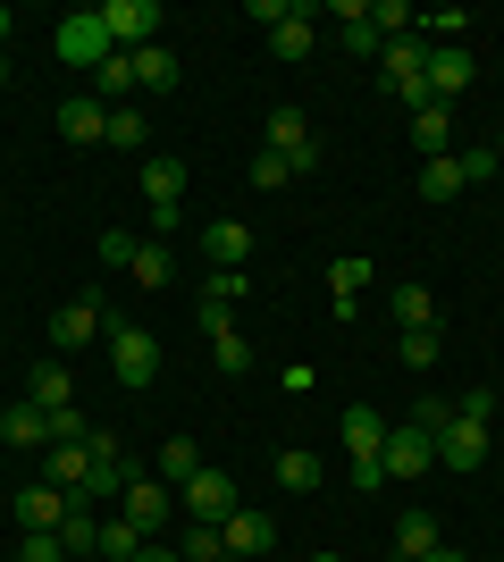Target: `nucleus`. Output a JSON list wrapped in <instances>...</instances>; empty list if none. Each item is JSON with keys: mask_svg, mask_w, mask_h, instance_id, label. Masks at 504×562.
Listing matches in <instances>:
<instances>
[{"mask_svg": "<svg viewBox=\"0 0 504 562\" xmlns=\"http://www.w3.org/2000/svg\"><path fill=\"white\" fill-rule=\"evenodd\" d=\"M110 336V370H119V386H152L160 378V336L135 328V319H119V328H101Z\"/></svg>", "mask_w": 504, "mask_h": 562, "instance_id": "1", "label": "nucleus"}, {"mask_svg": "<svg viewBox=\"0 0 504 562\" xmlns=\"http://www.w3.org/2000/svg\"><path fill=\"white\" fill-rule=\"evenodd\" d=\"M101 25H110V50H152L160 43V0H101Z\"/></svg>", "mask_w": 504, "mask_h": 562, "instance_id": "2", "label": "nucleus"}, {"mask_svg": "<svg viewBox=\"0 0 504 562\" xmlns=\"http://www.w3.org/2000/svg\"><path fill=\"white\" fill-rule=\"evenodd\" d=\"M51 50L68 59V68L93 76L101 59H110V25H101V9H76V18H59V34H51Z\"/></svg>", "mask_w": 504, "mask_h": 562, "instance_id": "3", "label": "nucleus"}, {"mask_svg": "<svg viewBox=\"0 0 504 562\" xmlns=\"http://www.w3.org/2000/svg\"><path fill=\"white\" fill-rule=\"evenodd\" d=\"M261 151H278L294 177H303V168H320V135H312V117L294 110V101H278V110H269V143H261Z\"/></svg>", "mask_w": 504, "mask_h": 562, "instance_id": "4", "label": "nucleus"}, {"mask_svg": "<svg viewBox=\"0 0 504 562\" xmlns=\"http://www.w3.org/2000/svg\"><path fill=\"white\" fill-rule=\"evenodd\" d=\"M429 437H437V470H455V479H471L488 462V428L462 420V412H446V428H429Z\"/></svg>", "mask_w": 504, "mask_h": 562, "instance_id": "5", "label": "nucleus"}, {"mask_svg": "<svg viewBox=\"0 0 504 562\" xmlns=\"http://www.w3.org/2000/svg\"><path fill=\"white\" fill-rule=\"evenodd\" d=\"M379 462H387V479H429V470H437V437L421 420H404V428H387Z\"/></svg>", "mask_w": 504, "mask_h": 562, "instance_id": "6", "label": "nucleus"}, {"mask_svg": "<svg viewBox=\"0 0 504 562\" xmlns=\"http://www.w3.org/2000/svg\"><path fill=\"white\" fill-rule=\"evenodd\" d=\"M119 513L135 520V529H144V538H160V529H168V513H177V487H168L160 470H144V479H135V487L119 495Z\"/></svg>", "mask_w": 504, "mask_h": 562, "instance_id": "7", "label": "nucleus"}, {"mask_svg": "<svg viewBox=\"0 0 504 562\" xmlns=\"http://www.w3.org/2000/svg\"><path fill=\"white\" fill-rule=\"evenodd\" d=\"M177 504H186L193 520H227V513L244 504V495H236V479H227V470H211V462H202V470L186 479V487H177Z\"/></svg>", "mask_w": 504, "mask_h": 562, "instance_id": "8", "label": "nucleus"}, {"mask_svg": "<svg viewBox=\"0 0 504 562\" xmlns=\"http://www.w3.org/2000/svg\"><path fill=\"white\" fill-rule=\"evenodd\" d=\"M68 504H76V495H68V487H51V479H43V487H18V495H9V513H18L25 538H34V529H51V538H59Z\"/></svg>", "mask_w": 504, "mask_h": 562, "instance_id": "9", "label": "nucleus"}, {"mask_svg": "<svg viewBox=\"0 0 504 562\" xmlns=\"http://www.w3.org/2000/svg\"><path fill=\"white\" fill-rule=\"evenodd\" d=\"M101 336V303L93 294H68V303L51 311V352H85Z\"/></svg>", "mask_w": 504, "mask_h": 562, "instance_id": "10", "label": "nucleus"}, {"mask_svg": "<svg viewBox=\"0 0 504 562\" xmlns=\"http://www.w3.org/2000/svg\"><path fill=\"white\" fill-rule=\"evenodd\" d=\"M462 85H471V50H462V43H429V101H437V110H455Z\"/></svg>", "mask_w": 504, "mask_h": 562, "instance_id": "11", "label": "nucleus"}, {"mask_svg": "<svg viewBox=\"0 0 504 562\" xmlns=\"http://www.w3.org/2000/svg\"><path fill=\"white\" fill-rule=\"evenodd\" d=\"M219 538H227V554H236V562H261L269 546H278V529H269V513H244V504H236V513L219 520Z\"/></svg>", "mask_w": 504, "mask_h": 562, "instance_id": "12", "label": "nucleus"}, {"mask_svg": "<svg viewBox=\"0 0 504 562\" xmlns=\"http://www.w3.org/2000/svg\"><path fill=\"white\" fill-rule=\"evenodd\" d=\"M336 437H345V453H354V462H379V453H387V420L370 412V403H354V412L336 420Z\"/></svg>", "mask_w": 504, "mask_h": 562, "instance_id": "13", "label": "nucleus"}, {"mask_svg": "<svg viewBox=\"0 0 504 562\" xmlns=\"http://www.w3.org/2000/svg\"><path fill=\"white\" fill-rule=\"evenodd\" d=\"M202 252H211V269H244V260H253V227H244V218H211V227H202Z\"/></svg>", "mask_w": 504, "mask_h": 562, "instance_id": "14", "label": "nucleus"}, {"mask_svg": "<svg viewBox=\"0 0 504 562\" xmlns=\"http://www.w3.org/2000/svg\"><path fill=\"white\" fill-rule=\"evenodd\" d=\"M59 135H68V143H101V135H110V110H101L93 93H68V101H59Z\"/></svg>", "mask_w": 504, "mask_h": 562, "instance_id": "15", "label": "nucleus"}, {"mask_svg": "<svg viewBox=\"0 0 504 562\" xmlns=\"http://www.w3.org/2000/svg\"><path fill=\"white\" fill-rule=\"evenodd\" d=\"M85 93H93L101 110H119V93H144V85H135V50H110V59L93 68V85H85Z\"/></svg>", "mask_w": 504, "mask_h": 562, "instance_id": "16", "label": "nucleus"}, {"mask_svg": "<svg viewBox=\"0 0 504 562\" xmlns=\"http://www.w3.org/2000/svg\"><path fill=\"white\" fill-rule=\"evenodd\" d=\"M412 151H421V160H446V151H455V110H412Z\"/></svg>", "mask_w": 504, "mask_h": 562, "instance_id": "17", "label": "nucleus"}, {"mask_svg": "<svg viewBox=\"0 0 504 562\" xmlns=\"http://www.w3.org/2000/svg\"><path fill=\"white\" fill-rule=\"evenodd\" d=\"M25 403H43V412H68V403H76L68 361H34V378H25Z\"/></svg>", "mask_w": 504, "mask_h": 562, "instance_id": "18", "label": "nucleus"}, {"mask_svg": "<svg viewBox=\"0 0 504 562\" xmlns=\"http://www.w3.org/2000/svg\"><path fill=\"white\" fill-rule=\"evenodd\" d=\"M0 446H51V412L43 403H9L0 412Z\"/></svg>", "mask_w": 504, "mask_h": 562, "instance_id": "19", "label": "nucleus"}, {"mask_svg": "<svg viewBox=\"0 0 504 562\" xmlns=\"http://www.w3.org/2000/svg\"><path fill=\"white\" fill-rule=\"evenodd\" d=\"M437 513H421V504H412L404 520H395V562H421V554H437Z\"/></svg>", "mask_w": 504, "mask_h": 562, "instance_id": "20", "label": "nucleus"}, {"mask_svg": "<svg viewBox=\"0 0 504 562\" xmlns=\"http://www.w3.org/2000/svg\"><path fill=\"white\" fill-rule=\"evenodd\" d=\"M312 9H303V0H294V9H287V18H278V25H269V50H278V59H312Z\"/></svg>", "mask_w": 504, "mask_h": 562, "instance_id": "21", "label": "nucleus"}, {"mask_svg": "<svg viewBox=\"0 0 504 562\" xmlns=\"http://www.w3.org/2000/svg\"><path fill=\"white\" fill-rule=\"evenodd\" d=\"M144 202L152 211H177L186 202V160H144Z\"/></svg>", "mask_w": 504, "mask_h": 562, "instance_id": "22", "label": "nucleus"}, {"mask_svg": "<svg viewBox=\"0 0 504 562\" xmlns=\"http://www.w3.org/2000/svg\"><path fill=\"white\" fill-rule=\"evenodd\" d=\"M126 278H135V285H168V278H177V252H168L160 235H144V244H135V260H126Z\"/></svg>", "mask_w": 504, "mask_h": 562, "instance_id": "23", "label": "nucleus"}, {"mask_svg": "<svg viewBox=\"0 0 504 562\" xmlns=\"http://www.w3.org/2000/svg\"><path fill=\"white\" fill-rule=\"evenodd\" d=\"M51 487L85 495V487H93V453H85V446H51Z\"/></svg>", "mask_w": 504, "mask_h": 562, "instance_id": "24", "label": "nucleus"}, {"mask_svg": "<svg viewBox=\"0 0 504 562\" xmlns=\"http://www.w3.org/2000/svg\"><path fill=\"white\" fill-rule=\"evenodd\" d=\"M144 529H135V520H126V513H110V520H101V562H135V554H144Z\"/></svg>", "mask_w": 504, "mask_h": 562, "instance_id": "25", "label": "nucleus"}, {"mask_svg": "<svg viewBox=\"0 0 504 562\" xmlns=\"http://www.w3.org/2000/svg\"><path fill=\"white\" fill-rule=\"evenodd\" d=\"M455 193H471L455 151H446V160H421V202H455Z\"/></svg>", "mask_w": 504, "mask_h": 562, "instance_id": "26", "label": "nucleus"}, {"mask_svg": "<svg viewBox=\"0 0 504 562\" xmlns=\"http://www.w3.org/2000/svg\"><path fill=\"white\" fill-rule=\"evenodd\" d=\"M135 85H144V93H168V85H177V50H168V43L135 50Z\"/></svg>", "mask_w": 504, "mask_h": 562, "instance_id": "27", "label": "nucleus"}, {"mask_svg": "<svg viewBox=\"0 0 504 562\" xmlns=\"http://www.w3.org/2000/svg\"><path fill=\"white\" fill-rule=\"evenodd\" d=\"M59 546H68V554H101V520H93V504H68V520H59Z\"/></svg>", "mask_w": 504, "mask_h": 562, "instance_id": "28", "label": "nucleus"}, {"mask_svg": "<svg viewBox=\"0 0 504 562\" xmlns=\"http://www.w3.org/2000/svg\"><path fill=\"white\" fill-rule=\"evenodd\" d=\"M387 303H395V319H404V328H437V294H429V285H395Z\"/></svg>", "mask_w": 504, "mask_h": 562, "instance_id": "29", "label": "nucleus"}, {"mask_svg": "<svg viewBox=\"0 0 504 562\" xmlns=\"http://www.w3.org/2000/svg\"><path fill=\"white\" fill-rule=\"evenodd\" d=\"M101 143H110V151H144V143H152L144 110H126V101H119V110H110V135H101Z\"/></svg>", "mask_w": 504, "mask_h": 562, "instance_id": "30", "label": "nucleus"}, {"mask_svg": "<svg viewBox=\"0 0 504 562\" xmlns=\"http://www.w3.org/2000/svg\"><path fill=\"white\" fill-rule=\"evenodd\" d=\"M278 487H294V495H312V487H320V453L287 446V453H278Z\"/></svg>", "mask_w": 504, "mask_h": 562, "instance_id": "31", "label": "nucleus"}, {"mask_svg": "<svg viewBox=\"0 0 504 562\" xmlns=\"http://www.w3.org/2000/svg\"><path fill=\"white\" fill-rule=\"evenodd\" d=\"M193 470H202V446H193V437H168V446H160V479H168V487H186Z\"/></svg>", "mask_w": 504, "mask_h": 562, "instance_id": "32", "label": "nucleus"}, {"mask_svg": "<svg viewBox=\"0 0 504 562\" xmlns=\"http://www.w3.org/2000/svg\"><path fill=\"white\" fill-rule=\"evenodd\" d=\"M328 285H336V311H354V294L370 285V260H361V252H345V260L328 269Z\"/></svg>", "mask_w": 504, "mask_h": 562, "instance_id": "33", "label": "nucleus"}, {"mask_svg": "<svg viewBox=\"0 0 504 562\" xmlns=\"http://www.w3.org/2000/svg\"><path fill=\"white\" fill-rule=\"evenodd\" d=\"M177 554H186V562H227V538H219V520H193Z\"/></svg>", "mask_w": 504, "mask_h": 562, "instance_id": "34", "label": "nucleus"}, {"mask_svg": "<svg viewBox=\"0 0 504 562\" xmlns=\"http://www.w3.org/2000/svg\"><path fill=\"white\" fill-rule=\"evenodd\" d=\"M211 352H219V370H227V378L253 370V336H244V328H219V336H211Z\"/></svg>", "mask_w": 504, "mask_h": 562, "instance_id": "35", "label": "nucleus"}, {"mask_svg": "<svg viewBox=\"0 0 504 562\" xmlns=\"http://www.w3.org/2000/svg\"><path fill=\"white\" fill-rule=\"evenodd\" d=\"M244 294H253V285H244V269H211V278H202V303H227V311H236Z\"/></svg>", "mask_w": 504, "mask_h": 562, "instance_id": "36", "label": "nucleus"}, {"mask_svg": "<svg viewBox=\"0 0 504 562\" xmlns=\"http://www.w3.org/2000/svg\"><path fill=\"white\" fill-rule=\"evenodd\" d=\"M85 453H93V470H110V462H126V437H119V428H93Z\"/></svg>", "mask_w": 504, "mask_h": 562, "instance_id": "37", "label": "nucleus"}, {"mask_svg": "<svg viewBox=\"0 0 504 562\" xmlns=\"http://www.w3.org/2000/svg\"><path fill=\"white\" fill-rule=\"evenodd\" d=\"M395 352H404L412 370H429V361H437V328H404V345H395Z\"/></svg>", "mask_w": 504, "mask_h": 562, "instance_id": "38", "label": "nucleus"}, {"mask_svg": "<svg viewBox=\"0 0 504 562\" xmlns=\"http://www.w3.org/2000/svg\"><path fill=\"white\" fill-rule=\"evenodd\" d=\"M287 177H294V168L278 160V151H253V186H261V193H278V186H287Z\"/></svg>", "mask_w": 504, "mask_h": 562, "instance_id": "39", "label": "nucleus"}, {"mask_svg": "<svg viewBox=\"0 0 504 562\" xmlns=\"http://www.w3.org/2000/svg\"><path fill=\"white\" fill-rule=\"evenodd\" d=\"M18 562H68V546L51 538V529H34V538H25V546H18Z\"/></svg>", "mask_w": 504, "mask_h": 562, "instance_id": "40", "label": "nucleus"}, {"mask_svg": "<svg viewBox=\"0 0 504 562\" xmlns=\"http://www.w3.org/2000/svg\"><path fill=\"white\" fill-rule=\"evenodd\" d=\"M455 160H462V186H488V177H504L496 151H455Z\"/></svg>", "mask_w": 504, "mask_h": 562, "instance_id": "41", "label": "nucleus"}, {"mask_svg": "<svg viewBox=\"0 0 504 562\" xmlns=\"http://www.w3.org/2000/svg\"><path fill=\"white\" fill-rule=\"evenodd\" d=\"M135 244H144V235H126V227H110V235H101V260H110V269H126V260H135Z\"/></svg>", "mask_w": 504, "mask_h": 562, "instance_id": "42", "label": "nucleus"}, {"mask_svg": "<svg viewBox=\"0 0 504 562\" xmlns=\"http://www.w3.org/2000/svg\"><path fill=\"white\" fill-rule=\"evenodd\" d=\"M455 412H462V420H480V428H488V420H496V395H488V386H471V395H462Z\"/></svg>", "mask_w": 504, "mask_h": 562, "instance_id": "43", "label": "nucleus"}, {"mask_svg": "<svg viewBox=\"0 0 504 562\" xmlns=\"http://www.w3.org/2000/svg\"><path fill=\"white\" fill-rule=\"evenodd\" d=\"M135 562H186V554H177V546H160V538H152V546H144V554H135Z\"/></svg>", "mask_w": 504, "mask_h": 562, "instance_id": "44", "label": "nucleus"}, {"mask_svg": "<svg viewBox=\"0 0 504 562\" xmlns=\"http://www.w3.org/2000/svg\"><path fill=\"white\" fill-rule=\"evenodd\" d=\"M421 562H471V554H462V546H437V554H421Z\"/></svg>", "mask_w": 504, "mask_h": 562, "instance_id": "45", "label": "nucleus"}, {"mask_svg": "<svg viewBox=\"0 0 504 562\" xmlns=\"http://www.w3.org/2000/svg\"><path fill=\"white\" fill-rule=\"evenodd\" d=\"M9 34H18V18H9V0H0V43H9Z\"/></svg>", "mask_w": 504, "mask_h": 562, "instance_id": "46", "label": "nucleus"}, {"mask_svg": "<svg viewBox=\"0 0 504 562\" xmlns=\"http://www.w3.org/2000/svg\"><path fill=\"white\" fill-rule=\"evenodd\" d=\"M312 562H345V554H312Z\"/></svg>", "mask_w": 504, "mask_h": 562, "instance_id": "47", "label": "nucleus"}, {"mask_svg": "<svg viewBox=\"0 0 504 562\" xmlns=\"http://www.w3.org/2000/svg\"><path fill=\"white\" fill-rule=\"evenodd\" d=\"M0 85H9V59H0Z\"/></svg>", "mask_w": 504, "mask_h": 562, "instance_id": "48", "label": "nucleus"}, {"mask_svg": "<svg viewBox=\"0 0 504 562\" xmlns=\"http://www.w3.org/2000/svg\"><path fill=\"white\" fill-rule=\"evenodd\" d=\"M496 168H504V143H496Z\"/></svg>", "mask_w": 504, "mask_h": 562, "instance_id": "49", "label": "nucleus"}]
</instances>
